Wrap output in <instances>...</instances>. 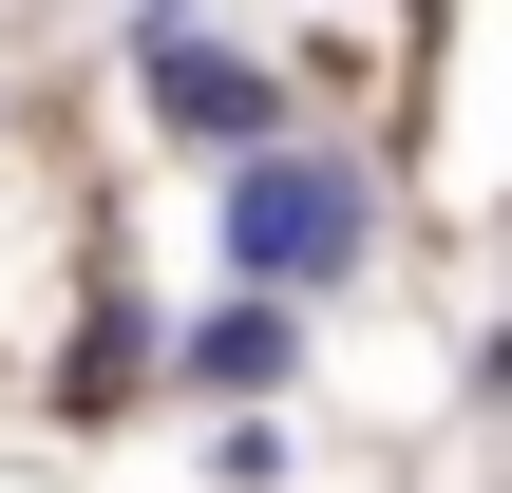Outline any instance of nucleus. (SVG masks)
Masks as SVG:
<instances>
[{"label":"nucleus","mask_w":512,"mask_h":493,"mask_svg":"<svg viewBox=\"0 0 512 493\" xmlns=\"http://www.w3.org/2000/svg\"><path fill=\"white\" fill-rule=\"evenodd\" d=\"M133 114H152V152L247 171V152H285V133H304V76H285L266 38H228L209 0H133Z\"/></svg>","instance_id":"obj_2"},{"label":"nucleus","mask_w":512,"mask_h":493,"mask_svg":"<svg viewBox=\"0 0 512 493\" xmlns=\"http://www.w3.org/2000/svg\"><path fill=\"white\" fill-rule=\"evenodd\" d=\"M361 266H380V152H342V133H285V152L209 171V285L342 304Z\"/></svg>","instance_id":"obj_1"},{"label":"nucleus","mask_w":512,"mask_h":493,"mask_svg":"<svg viewBox=\"0 0 512 493\" xmlns=\"http://www.w3.org/2000/svg\"><path fill=\"white\" fill-rule=\"evenodd\" d=\"M304 380V304H266V285H190L171 304V399L190 418H266Z\"/></svg>","instance_id":"obj_3"},{"label":"nucleus","mask_w":512,"mask_h":493,"mask_svg":"<svg viewBox=\"0 0 512 493\" xmlns=\"http://www.w3.org/2000/svg\"><path fill=\"white\" fill-rule=\"evenodd\" d=\"M152 361H171V323H152L133 285H95V323H76V380H57V418H114V399H133Z\"/></svg>","instance_id":"obj_4"}]
</instances>
